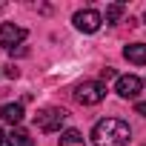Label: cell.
I'll list each match as a JSON object with an SVG mask.
<instances>
[{
	"mask_svg": "<svg viewBox=\"0 0 146 146\" xmlns=\"http://www.w3.org/2000/svg\"><path fill=\"white\" fill-rule=\"evenodd\" d=\"M132 137V129L120 117H103L92 126V143L95 146H126Z\"/></svg>",
	"mask_w": 146,
	"mask_h": 146,
	"instance_id": "6da1fadb",
	"label": "cell"
},
{
	"mask_svg": "<svg viewBox=\"0 0 146 146\" xmlns=\"http://www.w3.org/2000/svg\"><path fill=\"white\" fill-rule=\"evenodd\" d=\"M66 117H69V112H66V109H60V106H49V109L37 112L35 123H37V129H40V132L52 135V132H60V126L66 123Z\"/></svg>",
	"mask_w": 146,
	"mask_h": 146,
	"instance_id": "7a4b0ae2",
	"label": "cell"
},
{
	"mask_svg": "<svg viewBox=\"0 0 146 146\" xmlns=\"http://www.w3.org/2000/svg\"><path fill=\"white\" fill-rule=\"evenodd\" d=\"M75 98L83 106H95V103H100L106 98V83H100V80H83L75 89Z\"/></svg>",
	"mask_w": 146,
	"mask_h": 146,
	"instance_id": "3957f363",
	"label": "cell"
},
{
	"mask_svg": "<svg viewBox=\"0 0 146 146\" xmlns=\"http://www.w3.org/2000/svg\"><path fill=\"white\" fill-rule=\"evenodd\" d=\"M72 23H75V29H78V32L92 35V32H98V29H100L103 15H100V12H95V9H80V12H75Z\"/></svg>",
	"mask_w": 146,
	"mask_h": 146,
	"instance_id": "277c9868",
	"label": "cell"
},
{
	"mask_svg": "<svg viewBox=\"0 0 146 146\" xmlns=\"http://www.w3.org/2000/svg\"><path fill=\"white\" fill-rule=\"evenodd\" d=\"M140 89H143V80H140L137 75H120V78L115 80V92H117L120 98H126V100L137 98Z\"/></svg>",
	"mask_w": 146,
	"mask_h": 146,
	"instance_id": "5b68a950",
	"label": "cell"
},
{
	"mask_svg": "<svg viewBox=\"0 0 146 146\" xmlns=\"http://www.w3.org/2000/svg\"><path fill=\"white\" fill-rule=\"evenodd\" d=\"M23 40H26V29L23 26H15V23H3V26H0V46H3V49L12 52Z\"/></svg>",
	"mask_w": 146,
	"mask_h": 146,
	"instance_id": "8992f818",
	"label": "cell"
},
{
	"mask_svg": "<svg viewBox=\"0 0 146 146\" xmlns=\"http://www.w3.org/2000/svg\"><path fill=\"white\" fill-rule=\"evenodd\" d=\"M123 57L135 66H146V43H129L123 46Z\"/></svg>",
	"mask_w": 146,
	"mask_h": 146,
	"instance_id": "52a82bcc",
	"label": "cell"
},
{
	"mask_svg": "<svg viewBox=\"0 0 146 146\" xmlns=\"http://www.w3.org/2000/svg\"><path fill=\"white\" fill-rule=\"evenodd\" d=\"M0 117H3L6 123H12V129H15V126L23 123L26 115H23V106H20V103H6L3 109H0Z\"/></svg>",
	"mask_w": 146,
	"mask_h": 146,
	"instance_id": "ba28073f",
	"label": "cell"
},
{
	"mask_svg": "<svg viewBox=\"0 0 146 146\" xmlns=\"http://www.w3.org/2000/svg\"><path fill=\"white\" fill-rule=\"evenodd\" d=\"M6 146H35V137H32L26 129L15 126V129L6 135Z\"/></svg>",
	"mask_w": 146,
	"mask_h": 146,
	"instance_id": "9c48e42d",
	"label": "cell"
},
{
	"mask_svg": "<svg viewBox=\"0 0 146 146\" xmlns=\"http://www.w3.org/2000/svg\"><path fill=\"white\" fill-rule=\"evenodd\" d=\"M60 146H86V140H83V135L78 129H66L60 135Z\"/></svg>",
	"mask_w": 146,
	"mask_h": 146,
	"instance_id": "30bf717a",
	"label": "cell"
},
{
	"mask_svg": "<svg viewBox=\"0 0 146 146\" xmlns=\"http://www.w3.org/2000/svg\"><path fill=\"white\" fill-rule=\"evenodd\" d=\"M123 3H109L106 6V15H103V23H117L120 17H123Z\"/></svg>",
	"mask_w": 146,
	"mask_h": 146,
	"instance_id": "8fae6325",
	"label": "cell"
},
{
	"mask_svg": "<svg viewBox=\"0 0 146 146\" xmlns=\"http://www.w3.org/2000/svg\"><path fill=\"white\" fill-rule=\"evenodd\" d=\"M3 75H6V78H12V80H15V78H17V75H20V69H17V66H6V69H3Z\"/></svg>",
	"mask_w": 146,
	"mask_h": 146,
	"instance_id": "7c38bea8",
	"label": "cell"
},
{
	"mask_svg": "<svg viewBox=\"0 0 146 146\" xmlns=\"http://www.w3.org/2000/svg\"><path fill=\"white\" fill-rule=\"evenodd\" d=\"M100 78H103V80H117V75H115V69H109V66H106V69L100 72Z\"/></svg>",
	"mask_w": 146,
	"mask_h": 146,
	"instance_id": "4fadbf2b",
	"label": "cell"
},
{
	"mask_svg": "<svg viewBox=\"0 0 146 146\" xmlns=\"http://www.w3.org/2000/svg\"><path fill=\"white\" fill-rule=\"evenodd\" d=\"M135 112H137V115H143V117H146V100H140V103H137V106H135Z\"/></svg>",
	"mask_w": 146,
	"mask_h": 146,
	"instance_id": "5bb4252c",
	"label": "cell"
},
{
	"mask_svg": "<svg viewBox=\"0 0 146 146\" xmlns=\"http://www.w3.org/2000/svg\"><path fill=\"white\" fill-rule=\"evenodd\" d=\"M6 143V135H3V129H0V146H3Z\"/></svg>",
	"mask_w": 146,
	"mask_h": 146,
	"instance_id": "9a60e30c",
	"label": "cell"
},
{
	"mask_svg": "<svg viewBox=\"0 0 146 146\" xmlns=\"http://www.w3.org/2000/svg\"><path fill=\"white\" fill-rule=\"evenodd\" d=\"M143 20H146V12H143Z\"/></svg>",
	"mask_w": 146,
	"mask_h": 146,
	"instance_id": "2e32d148",
	"label": "cell"
}]
</instances>
